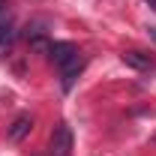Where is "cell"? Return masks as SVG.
Masks as SVG:
<instances>
[{
  "label": "cell",
  "mask_w": 156,
  "mask_h": 156,
  "mask_svg": "<svg viewBox=\"0 0 156 156\" xmlns=\"http://www.w3.org/2000/svg\"><path fill=\"white\" fill-rule=\"evenodd\" d=\"M48 57L57 63L60 69H66L69 63H75L81 57V51H78L72 42H51V51H48Z\"/></svg>",
  "instance_id": "cell-1"
},
{
  "label": "cell",
  "mask_w": 156,
  "mask_h": 156,
  "mask_svg": "<svg viewBox=\"0 0 156 156\" xmlns=\"http://www.w3.org/2000/svg\"><path fill=\"white\" fill-rule=\"evenodd\" d=\"M72 150V129L66 123H57L51 132V156H69Z\"/></svg>",
  "instance_id": "cell-2"
},
{
  "label": "cell",
  "mask_w": 156,
  "mask_h": 156,
  "mask_svg": "<svg viewBox=\"0 0 156 156\" xmlns=\"http://www.w3.org/2000/svg\"><path fill=\"white\" fill-rule=\"evenodd\" d=\"M120 57H123L126 66H132L138 72H150V69H153V60L147 57V54H141V51H123Z\"/></svg>",
  "instance_id": "cell-3"
},
{
  "label": "cell",
  "mask_w": 156,
  "mask_h": 156,
  "mask_svg": "<svg viewBox=\"0 0 156 156\" xmlns=\"http://www.w3.org/2000/svg\"><path fill=\"white\" fill-rule=\"evenodd\" d=\"M33 129V120H30V114H21V117H15V123L9 126V141H21V138L27 135Z\"/></svg>",
  "instance_id": "cell-4"
},
{
  "label": "cell",
  "mask_w": 156,
  "mask_h": 156,
  "mask_svg": "<svg viewBox=\"0 0 156 156\" xmlns=\"http://www.w3.org/2000/svg\"><path fill=\"white\" fill-rule=\"evenodd\" d=\"M12 42H15V27H12V21H6V24H0V57H6L12 51Z\"/></svg>",
  "instance_id": "cell-5"
},
{
  "label": "cell",
  "mask_w": 156,
  "mask_h": 156,
  "mask_svg": "<svg viewBox=\"0 0 156 156\" xmlns=\"http://www.w3.org/2000/svg\"><path fill=\"white\" fill-rule=\"evenodd\" d=\"M81 69H84V57H78L75 63H69V66L63 69V90H72V84H75V78H78Z\"/></svg>",
  "instance_id": "cell-6"
},
{
  "label": "cell",
  "mask_w": 156,
  "mask_h": 156,
  "mask_svg": "<svg viewBox=\"0 0 156 156\" xmlns=\"http://www.w3.org/2000/svg\"><path fill=\"white\" fill-rule=\"evenodd\" d=\"M144 3H147V6H150V9L156 12V0H144Z\"/></svg>",
  "instance_id": "cell-7"
},
{
  "label": "cell",
  "mask_w": 156,
  "mask_h": 156,
  "mask_svg": "<svg viewBox=\"0 0 156 156\" xmlns=\"http://www.w3.org/2000/svg\"><path fill=\"white\" fill-rule=\"evenodd\" d=\"M147 33H150V39H153V42H156V27H150V30H147Z\"/></svg>",
  "instance_id": "cell-8"
},
{
  "label": "cell",
  "mask_w": 156,
  "mask_h": 156,
  "mask_svg": "<svg viewBox=\"0 0 156 156\" xmlns=\"http://www.w3.org/2000/svg\"><path fill=\"white\" fill-rule=\"evenodd\" d=\"M153 144H156V135H153Z\"/></svg>",
  "instance_id": "cell-9"
}]
</instances>
